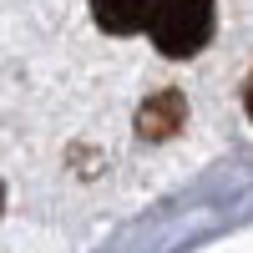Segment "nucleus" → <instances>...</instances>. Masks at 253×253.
<instances>
[{
  "instance_id": "obj_1",
  "label": "nucleus",
  "mask_w": 253,
  "mask_h": 253,
  "mask_svg": "<svg viewBox=\"0 0 253 253\" xmlns=\"http://www.w3.org/2000/svg\"><path fill=\"white\" fill-rule=\"evenodd\" d=\"M213 31H218V5L213 0H162V10H157L147 36H152V46L162 56L187 61L213 41Z\"/></svg>"
},
{
  "instance_id": "obj_2",
  "label": "nucleus",
  "mask_w": 253,
  "mask_h": 253,
  "mask_svg": "<svg viewBox=\"0 0 253 253\" xmlns=\"http://www.w3.org/2000/svg\"><path fill=\"white\" fill-rule=\"evenodd\" d=\"M162 10V0H91V20L107 36H137L152 31V20Z\"/></svg>"
},
{
  "instance_id": "obj_3",
  "label": "nucleus",
  "mask_w": 253,
  "mask_h": 253,
  "mask_svg": "<svg viewBox=\"0 0 253 253\" xmlns=\"http://www.w3.org/2000/svg\"><path fill=\"white\" fill-rule=\"evenodd\" d=\"M182 122H187V101H182V91L162 86L157 96L142 101V112H137V137H142V142H162V137H172Z\"/></svg>"
},
{
  "instance_id": "obj_4",
  "label": "nucleus",
  "mask_w": 253,
  "mask_h": 253,
  "mask_svg": "<svg viewBox=\"0 0 253 253\" xmlns=\"http://www.w3.org/2000/svg\"><path fill=\"white\" fill-rule=\"evenodd\" d=\"M243 107H248V117H253V71H248V81H243Z\"/></svg>"
},
{
  "instance_id": "obj_5",
  "label": "nucleus",
  "mask_w": 253,
  "mask_h": 253,
  "mask_svg": "<svg viewBox=\"0 0 253 253\" xmlns=\"http://www.w3.org/2000/svg\"><path fill=\"white\" fill-rule=\"evenodd\" d=\"M0 203H5V193H0Z\"/></svg>"
}]
</instances>
